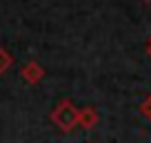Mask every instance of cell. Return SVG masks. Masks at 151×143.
Returning a JSON list of instances; mask_svg holds the SVG:
<instances>
[{
    "label": "cell",
    "mask_w": 151,
    "mask_h": 143,
    "mask_svg": "<svg viewBox=\"0 0 151 143\" xmlns=\"http://www.w3.org/2000/svg\"><path fill=\"white\" fill-rule=\"evenodd\" d=\"M147 56L151 58V36H149V40H147Z\"/></svg>",
    "instance_id": "6"
},
{
    "label": "cell",
    "mask_w": 151,
    "mask_h": 143,
    "mask_svg": "<svg viewBox=\"0 0 151 143\" xmlns=\"http://www.w3.org/2000/svg\"><path fill=\"white\" fill-rule=\"evenodd\" d=\"M14 63H16L14 54H11L9 49L0 47V74H7V72H9L11 67H14Z\"/></svg>",
    "instance_id": "4"
},
{
    "label": "cell",
    "mask_w": 151,
    "mask_h": 143,
    "mask_svg": "<svg viewBox=\"0 0 151 143\" xmlns=\"http://www.w3.org/2000/svg\"><path fill=\"white\" fill-rule=\"evenodd\" d=\"M147 2H151V0H147Z\"/></svg>",
    "instance_id": "7"
},
{
    "label": "cell",
    "mask_w": 151,
    "mask_h": 143,
    "mask_svg": "<svg viewBox=\"0 0 151 143\" xmlns=\"http://www.w3.org/2000/svg\"><path fill=\"white\" fill-rule=\"evenodd\" d=\"M78 110H80V107H76L69 98H62V101L56 103V107L51 110L49 119H51V123L56 125L60 132H71V130L78 125Z\"/></svg>",
    "instance_id": "1"
},
{
    "label": "cell",
    "mask_w": 151,
    "mask_h": 143,
    "mask_svg": "<svg viewBox=\"0 0 151 143\" xmlns=\"http://www.w3.org/2000/svg\"><path fill=\"white\" fill-rule=\"evenodd\" d=\"M140 112H142V114H145L147 119L151 121V94L147 96V101H145V103H142V110H140Z\"/></svg>",
    "instance_id": "5"
},
{
    "label": "cell",
    "mask_w": 151,
    "mask_h": 143,
    "mask_svg": "<svg viewBox=\"0 0 151 143\" xmlns=\"http://www.w3.org/2000/svg\"><path fill=\"white\" fill-rule=\"evenodd\" d=\"M98 123H100V114H98V110H96V107L87 105V107H80V110H78V128H82V130H93Z\"/></svg>",
    "instance_id": "3"
},
{
    "label": "cell",
    "mask_w": 151,
    "mask_h": 143,
    "mask_svg": "<svg viewBox=\"0 0 151 143\" xmlns=\"http://www.w3.org/2000/svg\"><path fill=\"white\" fill-rule=\"evenodd\" d=\"M20 78H22L24 83H29V85H38V83L45 78V67L38 61H29V63H24L22 69H20Z\"/></svg>",
    "instance_id": "2"
}]
</instances>
